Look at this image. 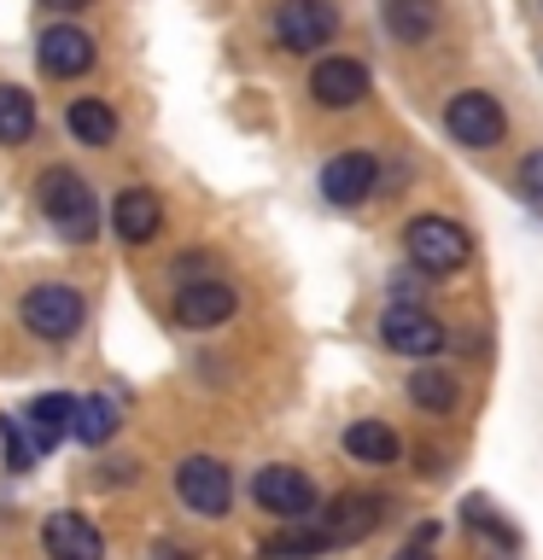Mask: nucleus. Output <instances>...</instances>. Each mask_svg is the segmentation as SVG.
<instances>
[{"instance_id": "obj_6", "label": "nucleus", "mask_w": 543, "mask_h": 560, "mask_svg": "<svg viewBox=\"0 0 543 560\" xmlns=\"http://www.w3.org/2000/svg\"><path fill=\"white\" fill-rule=\"evenodd\" d=\"M380 339L392 345L397 357H432V350L444 345V327H438V315H427L415 298H397V304H385V315H380Z\"/></svg>"}, {"instance_id": "obj_21", "label": "nucleus", "mask_w": 543, "mask_h": 560, "mask_svg": "<svg viewBox=\"0 0 543 560\" xmlns=\"http://www.w3.org/2000/svg\"><path fill=\"white\" fill-rule=\"evenodd\" d=\"M70 135H77L82 147H112L117 140V112L105 100H77L70 105Z\"/></svg>"}, {"instance_id": "obj_17", "label": "nucleus", "mask_w": 543, "mask_h": 560, "mask_svg": "<svg viewBox=\"0 0 543 560\" xmlns=\"http://www.w3.org/2000/svg\"><path fill=\"white\" fill-rule=\"evenodd\" d=\"M345 450L357 455V462H374V467H392L403 455V438L392 432V420H357V427L345 432Z\"/></svg>"}, {"instance_id": "obj_18", "label": "nucleus", "mask_w": 543, "mask_h": 560, "mask_svg": "<svg viewBox=\"0 0 543 560\" xmlns=\"http://www.w3.org/2000/svg\"><path fill=\"white\" fill-rule=\"evenodd\" d=\"M385 30L403 47H420L438 30V0H385Z\"/></svg>"}, {"instance_id": "obj_3", "label": "nucleus", "mask_w": 543, "mask_h": 560, "mask_svg": "<svg viewBox=\"0 0 543 560\" xmlns=\"http://www.w3.org/2000/svg\"><path fill=\"white\" fill-rule=\"evenodd\" d=\"M333 30H339V12H333V0H280L275 7V42L287 52H315L333 42Z\"/></svg>"}, {"instance_id": "obj_16", "label": "nucleus", "mask_w": 543, "mask_h": 560, "mask_svg": "<svg viewBox=\"0 0 543 560\" xmlns=\"http://www.w3.org/2000/svg\"><path fill=\"white\" fill-rule=\"evenodd\" d=\"M112 222L129 245H147V240H158V228H164V205H158V192H147V187H123L117 205H112Z\"/></svg>"}, {"instance_id": "obj_12", "label": "nucleus", "mask_w": 543, "mask_h": 560, "mask_svg": "<svg viewBox=\"0 0 543 560\" xmlns=\"http://www.w3.org/2000/svg\"><path fill=\"white\" fill-rule=\"evenodd\" d=\"M380 187V164L368 152H339V158H327L322 164V192H327V205H362L368 192Z\"/></svg>"}, {"instance_id": "obj_22", "label": "nucleus", "mask_w": 543, "mask_h": 560, "mask_svg": "<svg viewBox=\"0 0 543 560\" xmlns=\"http://www.w3.org/2000/svg\"><path fill=\"white\" fill-rule=\"evenodd\" d=\"M409 397H415V409L444 415V409H455V374H444V368H415Z\"/></svg>"}, {"instance_id": "obj_10", "label": "nucleus", "mask_w": 543, "mask_h": 560, "mask_svg": "<svg viewBox=\"0 0 543 560\" xmlns=\"http://www.w3.org/2000/svg\"><path fill=\"white\" fill-rule=\"evenodd\" d=\"M42 549H47V560H105V537H100L94 520L59 508V514H47V525H42Z\"/></svg>"}, {"instance_id": "obj_2", "label": "nucleus", "mask_w": 543, "mask_h": 560, "mask_svg": "<svg viewBox=\"0 0 543 560\" xmlns=\"http://www.w3.org/2000/svg\"><path fill=\"white\" fill-rule=\"evenodd\" d=\"M403 252H409V262L420 275H455L473 257V240H467V228L450 222V217H415L403 228Z\"/></svg>"}, {"instance_id": "obj_11", "label": "nucleus", "mask_w": 543, "mask_h": 560, "mask_svg": "<svg viewBox=\"0 0 543 560\" xmlns=\"http://www.w3.org/2000/svg\"><path fill=\"white\" fill-rule=\"evenodd\" d=\"M380 520H385V497H374V490H345V497L327 502L322 532L333 542H362L368 532H380Z\"/></svg>"}, {"instance_id": "obj_20", "label": "nucleus", "mask_w": 543, "mask_h": 560, "mask_svg": "<svg viewBox=\"0 0 543 560\" xmlns=\"http://www.w3.org/2000/svg\"><path fill=\"white\" fill-rule=\"evenodd\" d=\"M30 135H35V100L24 88L0 82V147H24Z\"/></svg>"}, {"instance_id": "obj_25", "label": "nucleus", "mask_w": 543, "mask_h": 560, "mask_svg": "<svg viewBox=\"0 0 543 560\" xmlns=\"http://www.w3.org/2000/svg\"><path fill=\"white\" fill-rule=\"evenodd\" d=\"M467 520H473V532H490V537L502 542V549H520V532H515L508 520H497V508H490V502L467 497Z\"/></svg>"}, {"instance_id": "obj_26", "label": "nucleus", "mask_w": 543, "mask_h": 560, "mask_svg": "<svg viewBox=\"0 0 543 560\" xmlns=\"http://www.w3.org/2000/svg\"><path fill=\"white\" fill-rule=\"evenodd\" d=\"M520 192H525L532 205H543V147L520 164Z\"/></svg>"}, {"instance_id": "obj_14", "label": "nucleus", "mask_w": 543, "mask_h": 560, "mask_svg": "<svg viewBox=\"0 0 543 560\" xmlns=\"http://www.w3.org/2000/svg\"><path fill=\"white\" fill-rule=\"evenodd\" d=\"M310 94H315V105H327V112H350V105L368 100V70L357 59H322L310 70Z\"/></svg>"}, {"instance_id": "obj_27", "label": "nucleus", "mask_w": 543, "mask_h": 560, "mask_svg": "<svg viewBox=\"0 0 543 560\" xmlns=\"http://www.w3.org/2000/svg\"><path fill=\"white\" fill-rule=\"evenodd\" d=\"M42 7H47V12H82L88 0H42Z\"/></svg>"}, {"instance_id": "obj_28", "label": "nucleus", "mask_w": 543, "mask_h": 560, "mask_svg": "<svg viewBox=\"0 0 543 560\" xmlns=\"http://www.w3.org/2000/svg\"><path fill=\"white\" fill-rule=\"evenodd\" d=\"M392 560H432L427 549H420V542H415V549H403V555H392Z\"/></svg>"}, {"instance_id": "obj_4", "label": "nucleus", "mask_w": 543, "mask_h": 560, "mask_svg": "<svg viewBox=\"0 0 543 560\" xmlns=\"http://www.w3.org/2000/svg\"><path fill=\"white\" fill-rule=\"evenodd\" d=\"M444 129L462 140V147H497V140L508 135V117L497 94H485V88H467V94H455L444 105Z\"/></svg>"}, {"instance_id": "obj_24", "label": "nucleus", "mask_w": 543, "mask_h": 560, "mask_svg": "<svg viewBox=\"0 0 543 560\" xmlns=\"http://www.w3.org/2000/svg\"><path fill=\"white\" fill-rule=\"evenodd\" d=\"M0 444H7V467H12V472H30L35 455H42V444L30 438L24 420H0Z\"/></svg>"}, {"instance_id": "obj_13", "label": "nucleus", "mask_w": 543, "mask_h": 560, "mask_svg": "<svg viewBox=\"0 0 543 560\" xmlns=\"http://www.w3.org/2000/svg\"><path fill=\"white\" fill-rule=\"evenodd\" d=\"M228 315H234V287L228 280H187L182 292H175V322L205 332V327H222Z\"/></svg>"}, {"instance_id": "obj_5", "label": "nucleus", "mask_w": 543, "mask_h": 560, "mask_svg": "<svg viewBox=\"0 0 543 560\" xmlns=\"http://www.w3.org/2000/svg\"><path fill=\"white\" fill-rule=\"evenodd\" d=\"M175 490H182V502L205 520L228 514V502H234V479H228V467L217 455H187V462L175 467Z\"/></svg>"}, {"instance_id": "obj_7", "label": "nucleus", "mask_w": 543, "mask_h": 560, "mask_svg": "<svg viewBox=\"0 0 543 560\" xmlns=\"http://www.w3.org/2000/svg\"><path fill=\"white\" fill-rule=\"evenodd\" d=\"M82 315H88V304H82L77 287H35L24 298V327L35 339H53V345L70 339V332L82 327Z\"/></svg>"}, {"instance_id": "obj_1", "label": "nucleus", "mask_w": 543, "mask_h": 560, "mask_svg": "<svg viewBox=\"0 0 543 560\" xmlns=\"http://www.w3.org/2000/svg\"><path fill=\"white\" fill-rule=\"evenodd\" d=\"M42 217L53 222V234H65L70 245H88L100 234V205L77 170H47L42 175Z\"/></svg>"}, {"instance_id": "obj_9", "label": "nucleus", "mask_w": 543, "mask_h": 560, "mask_svg": "<svg viewBox=\"0 0 543 560\" xmlns=\"http://www.w3.org/2000/svg\"><path fill=\"white\" fill-rule=\"evenodd\" d=\"M252 497H257V508H269V514H280V520H304L315 508V485H310V472L275 462L252 479Z\"/></svg>"}, {"instance_id": "obj_23", "label": "nucleus", "mask_w": 543, "mask_h": 560, "mask_svg": "<svg viewBox=\"0 0 543 560\" xmlns=\"http://www.w3.org/2000/svg\"><path fill=\"white\" fill-rule=\"evenodd\" d=\"M112 432H117L112 397H82V402H77V438H82V444H105Z\"/></svg>"}, {"instance_id": "obj_19", "label": "nucleus", "mask_w": 543, "mask_h": 560, "mask_svg": "<svg viewBox=\"0 0 543 560\" xmlns=\"http://www.w3.org/2000/svg\"><path fill=\"white\" fill-rule=\"evenodd\" d=\"M333 549V537L322 532V525H287V532H275V537H263V560H315V555H327Z\"/></svg>"}, {"instance_id": "obj_15", "label": "nucleus", "mask_w": 543, "mask_h": 560, "mask_svg": "<svg viewBox=\"0 0 543 560\" xmlns=\"http://www.w3.org/2000/svg\"><path fill=\"white\" fill-rule=\"evenodd\" d=\"M24 427L30 438L42 444V455L53 444H65V438H77V397H65V392H47V397H35L30 409H24Z\"/></svg>"}, {"instance_id": "obj_8", "label": "nucleus", "mask_w": 543, "mask_h": 560, "mask_svg": "<svg viewBox=\"0 0 543 560\" xmlns=\"http://www.w3.org/2000/svg\"><path fill=\"white\" fill-rule=\"evenodd\" d=\"M35 59H42V70L53 82H70V77H88L94 70V35L77 30V24H53L42 30V42H35Z\"/></svg>"}]
</instances>
